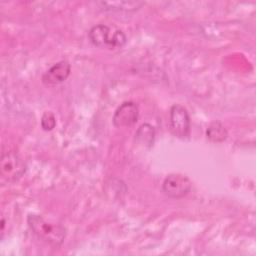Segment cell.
Listing matches in <instances>:
<instances>
[{
    "label": "cell",
    "mask_w": 256,
    "mask_h": 256,
    "mask_svg": "<svg viewBox=\"0 0 256 256\" xmlns=\"http://www.w3.org/2000/svg\"><path fill=\"white\" fill-rule=\"evenodd\" d=\"M169 126L171 133L177 138H187L190 134V117L187 109L180 105L174 104L170 109Z\"/></svg>",
    "instance_id": "cell-4"
},
{
    "label": "cell",
    "mask_w": 256,
    "mask_h": 256,
    "mask_svg": "<svg viewBox=\"0 0 256 256\" xmlns=\"http://www.w3.org/2000/svg\"><path fill=\"white\" fill-rule=\"evenodd\" d=\"M155 139V129L152 125L148 123L142 124L135 133L136 143L142 147L150 148Z\"/></svg>",
    "instance_id": "cell-8"
},
{
    "label": "cell",
    "mask_w": 256,
    "mask_h": 256,
    "mask_svg": "<svg viewBox=\"0 0 256 256\" xmlns=\"http://www.w3.org/2000/svg\"><path fill=\"white\" fill-rule=\"evenodd\" d=\"M41 126L43 130L50 131L56 126V118L53 112L46 111L41 118Z\"/></svg>",
    "instance_id": "cell-11"
},
{
    "label": "cell",
    "mask_w": 256,
    "mask_h": 256,
    "mask_svg": "<svg viewBox=\"0 0 256 256\" xmlns=\"http://www.w3.org/2000/svg\"><path fill=\"white\" fill-rule=\"evenodd\" d=\"M206 136L211 142L220 143L226 140L228 133L225 127L219 121H214L208 126L206 130Z\"/></svg>",
    "instance_id": "cell-10"
},
{
    "label": "cell",
    "mask_w": 256,
    "mask_h": 256,
    "mask_svg": "<svg viewBox=\"0 0 256 256\" xmlns=\"http://www.w3.org/2000/svg\"><path fill=\"white\" fill-rule=\"evenodd\" d=\"M26 165L15 151L4 152L0 160V174L7 182L18 181L25 173Z\"/></svg>",
    "instance_id": "cell-3"
},
{
    "label": "cell",
    "mask_w": 256,
    "mask_h": 256,
    "mask_svg": "<svg viewBox=\"0 0 256 256\" xmlns=\"http://www.w3.org/2000/svg\"><path fill=\"white\" fill-rule=\"evenodd\" d=\"M99 4L105 7L106 10L132 12L139 9L144 3L139 1H113V2H100Z\"/></svg>",
    "instance_id": "cell-9"
},
{
    "label": "cell",
    "mask_w": 256,
    "mask_h": 256,
    "mask_svg": "<svg viewBox=\"0 0 256 256\" xmlns=\"http://www.w3.org/2000/svg\"><path fill=\"white\" fill-rule=\"evenodd\" d=\"M88 37L90 42L99 48H121L126 43V35L122 30L105 24L92 27Z\"/></svg>",
    "instance_id": "cell-2"
},
{
    "label": "cell",
    "mask_w": 256,
    "mask_h": 256,
    "mask_svg": "<svg viewBox=\"0 0 256 256\" xmlns=\"http://www.w3.org/2000/svg\"><path fill=\"white\" fill-rule=\"evenodd\" d=\"M27 222L31 230L39 239H42L54 247L60 246L66 237V229L64 226L46 221L40 215L29 214Z\"/></svg>",
    "instance_id": "cell-1"
},
{
    "label": "cell",
    "mask_w": 256,
    "mask_h": 256,
    "mask_svg": "<svg viewBox=\"0 0 256 256\" xmlns=\"http://www.w3.org/2000/svg\"><path fill=\"white\" fill-rule=\"evenodd\" d=\"M191 190V181L183 174H169L163 181L162 191L170 198L179 199L186 196Z\"/></svg>",
    "instance_id": "cell-5"
},
{
    "label": "cell",
    "mask_w": 256,
    "mask_h": 256,
    "mask_svg": "<svg viewBox=\"0 0 256 256\" xmlns=\"http://www.w3.org/2000/svg\"><path fill=\"white\" fill-rule=\"evenodd\" d=\"M70 64L67 61H60L54 64L42 75V82L45 85H57L65 81L70 75Z\"/></svg>",
    "instance_id": "cell-7"
},
{
    "label": "cell",
    "mask_w": 256,
    "mask_h": 256,
    "mask_svg": "<svg viewBox=\"0 0 256 256\" xmlns=\"http://www.w3.org/2000/svg\"><path fill=\"white\" fill-rule=\"evenodd\" d=\"M139 117L138 105L132 101L122 103L115 111L112 122L117 128L130 127L134 125Z\"/></svg>",
    "instance_id": "cell-6"
}]
</instances>
